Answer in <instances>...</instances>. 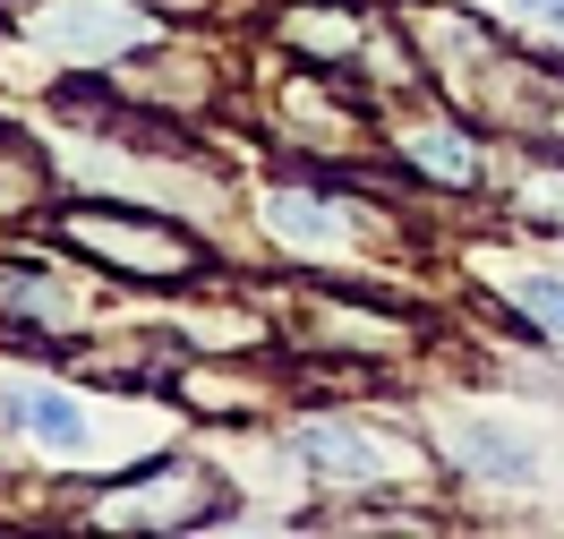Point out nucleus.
<instances>
[{"mask_svg":"<svg viewBox=\"0 0 564 539\" xmlns=\"http://www.w3.org/2000/svg\"><path fill=\"white\" fill-rule=\"evenodd\" d=\"M52 240L77 249L86 266H104V274H129V283H188V274H206V249L172 215H145V206H61Z\"/></svg>","mask_w":564,"mask_h":539,"instance_id":"nucleus-1","label":"nucleus"},{"mask_svg":"<svg viewBox=\"0 0 564 539\" xmlns=\"http://www.w3.org/2000/svg\"><path fill=\"white\" fill-rule=\"evenodd\" d=\"M223 505H214V479L197 463H163V471H138V479H120L104 505H95V522H111V531H197V522H214Z\"/></svg>","mask_w":564,"mask_h":539,"instance_id":"nucleus-2","label":"nucleus"},{"mask_svg":"<svg viewBox=\"0 0 564 539\" xmlns=\"http://www.w3.org/2000/svg\"><path fill=\"white\" fill-rule=\"evenodd\" d=\"M291 454L325 479H411L420 471V445H402V436L368 429V420H308V429H291Z\"/></svg>","mask_w":564,"mask_h":539,"instance_id":"nucleus-3","label":"nucleus"},{"mask_svg":"<svg viewBox=\"0 0 564 539\" xmlns=\"http://www.w3.org/2000/svg\"><path fill=\"white\" fill-rule=\"evenodd\" d=\"M35 35L69 61H129L154 43V9H138V0H52L35 18Z\"/></svg>","mask_w":564,"mask_h":539,"instance_id":"nucleus-4","label":"nucleus"},{"mask_svg":"<svg viewBox=\"0 0 564 539\" xmlns=\"http://www.w3.org/2000/svg\"><path fill=\"white\" fill-rule=\"evenodd\" d=\"M265 223H274L282 249H300V257H334L343 240H351V215H343L325 188H300V180L265 197Z\"/></svg>","mask_w":564,"mask_h":539,"instance_id":"nucleus-5","label":"nucleus"},{"mask_svg":"<svg viewBox=\"0 0 564 539\" xmlns=\"http://www.w3.org/2000/svg\"><path fill=\"white\" fill-rule=\"evenodd\" d=\"M9 420L35 436L43 454H61V463H77V454L95 445V420H86V402H77L69 386H18V395H9Z\"/></svg>","mask_w":564,"mask_h":539,"instance_id":"nucleus-6","label":"nucleus"},{"mask_svg":"<svg viewBox=\"0 0 564 539\" xmlns=\"http://www.w3.org/2000/svg\"><path fill=\"white\" fill-rule=\"evenodd\" d=\"M282 43L308 61H351L368 52V18H351L343 0H300V9H282Z\"/></svg>","mask_w":564,"mask_h":539,"instance_id":"nucleus-7","label":"nucleus"},{"mask_svg":"<svg viewBox=\"0 0 564 539\" xmlns=\"http://www.w3.org/2000/svg\"><path fill=\"white\" fill-rule=\"evenodd\" d=\"M0 309L26 317V325H43V334H61V325L86 317L77 283H52V274H0Z\"/></svg>","mask_w":564,"mask_h":539,"instance_id":"nucleus-8","label":"nucleus"},{"mask_svg":"<svg viewBox=\"0 0 564 539\" xmlns=\"http://www.w3.org/2000/svg\"><path fill=\"white\" fill-rule=\"evenodd\" d=\"M411 163L427 180H445V188H470L479 180V145L462 138L454 120H427V129H411Z\"/></svg>","mask_w":564,"mask_h":539,"instance_id":"nucleus-9","label":"nucleus"},{"mask_svg":"<svg viewBox=\"0 0 564 539\" xmlns=\"http://www.w3.org/2000/svg\"><path fill=\"white\" fill-rule=\"evenodd\" d=\"M445 445H454V454H462L470 471H488V479H530V471H539V454H530L522 436H496L488 420H462V429L445 436Z\"/></svg>","mask_w":564,"mask_h":539,"instance_id":"nucleus-10","label":"nucleus"},{"mask_svg":"<svg viewBox=\"0 0 564 539\" xmlns=\"http://www.w3.org/2000/svg\"><path fill=\"white\" fill-rule=\"evenodd\" d=\"M282 104H291V129L317 145V154H343V145H351V129H359L343 104H325L317 77H291V95H282Z\"/></svg>","mask_w":564,"mask_h":539,"instance_id":"nucleus-11","label":"nucleus"},{"mask_svg":"<svg viewBox=\"0 0 564 539\" xmlns=\"http://www.w3.org/2000/svg\"><path fill=\"white\" fill-rule=\"evenodd\" d=\"M308 343H343V352H393V343H402V325L377 317V309H325V317L308 325Z\"/></svg>","mask_w":564,"mask_h":539,"instance_id":"nucleus-12","label":"nucleus"},{"mask_svg":"<svg viewBox=\"0 0 564 539\" xmlns=\"http://www.w3.org/2000/svg\"><path fill=\"white\" fill-rule=\"evenodd\" d=\"M43 197H52V172H43L26 145H0V223H9V215H35Z\"/></svg>","mask_w":564,"mask_h":539,"instance_id":"nucleus-13","label":"nucleus"},{"mask_svg":"<svg viewBox=\"0 0 564 539\" xmlns=\"http://www.w3.org/2000/svg\"><path fill=\"white\" fill-rule=\"evenodd\" d=\"M513 300H522L530 317H539V325L564 343V274H522V283H513Z\"/></svg>","mask_w":564,"mask_h":539,"instance_id":"nucleus-14","label":"nucleus"},{"mask_svg":"<svg viewBox=\"0 0 564 539\" xmlns=\"http://www.w3.org/2000/svg\"><path fill=\"white\" fill-rule=\"evenodd\" d=\"M522 215L547 223V231H564V163H556V172H530V180H522Z\"/></svg>","mask_w":564,"mask_h":539,"instance_id":"nucleus-15","label":"nucleus"},{"mask_svg":"<svg viewBox=\"0 0 564 539\" xmlns=\"http://www.w3.org/2000/svg\"><path fill=\"white\" fill-rule=\"evenodd\" d=\"M138 9H154V18H197L206 0H138Z\"/></svg>","mask_w":564,"mask_h":539,"instance_id":"nucleus-16","label":"nucleus"},{"mask_svg":"<svg viewBox=\"0 0 564 539\" xmlns=\"http://www.w3.org/2000/svg\"><path fill=\"white\" fill-rule=\"evenodd\" d=\"M522 18H547V26H564V0H513Z\"/></svg>","mask_w":564,"mask_h":539,"instance_id":"nucleus-17","label":"nucleus"},{"mask_svg":"<svg viewBox=\"0 0 564 539\" xmlns=\"http://www.w3.org/2000/svg\"><path fill=\"white\" fill-rule=\"evenodd\" d=\"M0 420H9V395H0Z\"/></svg>","mask_w":564,"mask_h":539,"instance_id":"nucleus-18","label":"nucleus"}]
</instances>
